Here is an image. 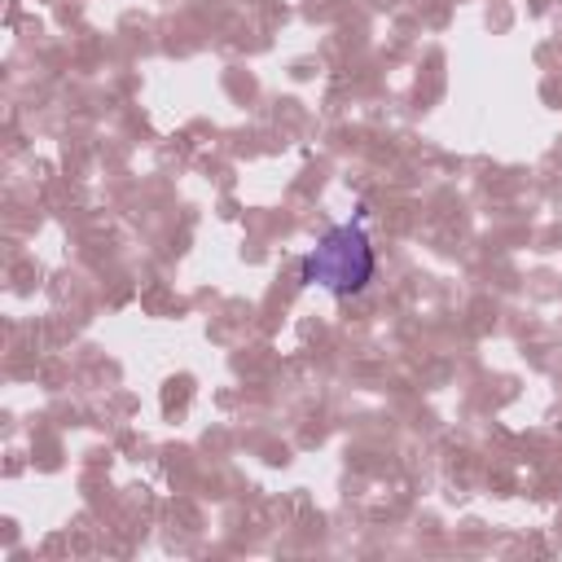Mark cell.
I'll return each instance as SVG.
<instances>
[{
    "mask_svg": "<svg viewBox=\"0 0 562 562\" xmlns=\"http://www.w3.org/2000/svg\"><path fill=\"white\" fill-rule=\"evenodd\" d=\"M373 277H378V255H373V241H369V215L364 211L325 228L316 237V246H307L303 259H299V281L316 285L334 299L364 294Z\"/></svg>",
    "mask_w": 562,
    "mask_h": 562,
    "instance_id": "1",
    "label": "cell"
}]
</instances>
